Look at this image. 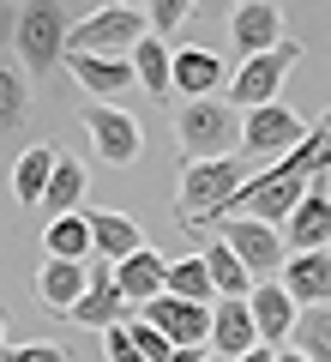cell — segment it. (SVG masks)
Instances as JSON below:
<instances>
[{
    "instance_id": "7a4b0ae2",
    "label": "cell",
    "mask_w": 331,
    "mask_h": 362,
    "mask_svg": "<svg viewBox=\"0 0 331 362\" xmlns=\"http://www.w3.org/2000/svg\"><path fill=\"white\" fill-rule=\"evenodd\" d=\"M66 37H73V13L42 0V6H25L13 18V49H18V73L42 78L54 66H66Z\"/></svg>"
},
{
    "instance_id": "4316f807",
    "label": "cell",
    "mask_w": 331,
    "mask_h": 362,
    "mask_svg": "<svg viewBox=\"0 0 331 362\" xmlns=\"http://www.w3.org/2000/svg\"><path fill=\"white\" fill-rule=\"evenodd\" d=\"M25 115H30V85H25V73H18V61L0 54V139L25 127Z\"/></svg>"
},
{
    "instance_id": "2e32d148",
    "label": "cell",
    "mask_w": 331,
    "mask_h": 362,
    "mask_svg": "<svg viewBox=\"0 0 331 362\" xmlns=\"http://www.w3.org/2000/svg\"><path fill=\"white\" fill-rule=\"evenodd\" d=\"M85 223H90V254L109 259V266H121L145 247L139 218H127V211H85Z\"/></svg>"
},
{
    "instance_id": "f1b7e54d",
    "label": "cell",
    "mask_w": 331,
    "mask_h": 362,
    "mask_svg": "<svg viewBox=\"0 0 331 362\" xmlns=\"http://www.w3.org/2000/svg\"><path fill=\"white\" fill-rule=\"evenodd\" d=\"M187 18H193L187 0H151V6H145V25H151V37H157V42H169V30H181Z\"/></svg>"
},
{
    "instance_id": "4fadbf2b",
    "label": "cell",
    "mask_w": 331,
    "mask_h": 362,
    "mask_svg": "<svg viewBox=\"0 0 331 362\" xmlns=\"http://www.w3.org/2000/svg\"><path fill=\"white\" fill-rule=\"evenodd\" d=\"M229 37H235V49H241V61L277 49L283 42V6H271V0H241L229 13Z\"/></svg>"
},
{
    "instance_id": "6da1fadb",
    "label": "cell",
    "mask_w": 331,
    "mask_h": 362,
    "mask_svg": "<svg viewBox=\"0 0 331 362\" xmlns=\"http://www.w3.org/2000/svg\"><path fill=\"white\" fill-rule=\"evenodd\" d=\"M175 139L187 151V163H217V157H241V109H229V97H205V103H181Z\"/></svg>"
},
{
    "instance_id": "5bb4252c",
    "label": "cell",
    "mask_w": 331,
    "mask_h": 362,
    "mask_svg": "<svg viewBox=\"0 0 331 362\" xmlns=\"http://www.w3.org/2000/svg\"><path fill=\"white\" fill-rule=\"evenodd\" d=\"M247 314H253V332H259V344L265 350H277L283 338L295 332V302H289V290L277 284V278H265V284H253L247 290Z\"/></svg>"
},
{
    "instance_id": "5b68a950",
    "label": "cell",
    "mask_w": 331,
    "mask_h": 362,
    "mask_svg": "<svg viewBox=\"0 0 331 362\" xmlns=\"http://www.w3.org/2000/svg\"><path fill=\"white\" fill-rule=\"evenodd\" d=\"M295 66H301V42H289L283 37L277 49H265V54H253V61H241L229 73V90H223V97H229V109H265V103H277V90H283V78L295 73Z\"/></svg>"
},
{
    "instance_id": "d6986e66",
    "label": "cell",
    "mask_w": 331,
    "mask_h": 362,
    "mask_svg": "<svg viewBox=\"0 0 331 362\" xmlns=\"http://www.w3.org/2000/svg\"><path fill=\"white\" fill-rule=\"evenodd\" d=\"M66 66H73V85L90 90V103H115V90L133 85V66L109 54H66Z\"/></svg>"
},
{
    "instance_id": "74e56055",
    "label": "cell",
    "mask_w": 331,
    "mask_h": 362,
    "mask_svg": "<svg viewBox=\"0 0 331 362\" xmlns=\"http://www.w3.org/2000/svg\"><path fill=\"white\" fill-rule=\"evenodd\" d=\"M211 362H217V356H211Z\"/></svg>"
},
{
    "instance_id": "836d02e7",
    "label": "cell",
    "mask_w": 331,
    "mask_h": 362,
    "mask_svg": "<svg viewBox=\"0 0 331 362\" xmlns=\"http://www.w3.org/2000/svg\"><path fill=\"white\" fill-rule=\"evenodd\" d=\"M271 356H277V350H265V344H253V350H247V356H235V362H271Z\"/></svg>"
},
{
    "instance_id": "d6a6232c",
    "label": "cell",
    "mask_w": 331,
    "mask_h": 362,
    "mask_svg": "<svg viewBox=\"0 0 331 362\" xmlns=\"http://www.w3.org/2000/svg\"><path fill=\"white\" fill-rule=\"evenodd\" d=\"M169 362H211V350H169Z\"/></svg>"
},
{
    "instance_id": "52a82bcc",
    "label": "cell",
    "mask_w": 331,
    "mask_h": 362,
    "mask_svg": "<svg viewBox=\"0 0 331 362\" xmlns=\"http://www.w3.org/2000/svg\"><path fill=\"white\" fill-rule=\"evenodd\" d=\"M217 242L229 247L235 259L247 266V278L253 284H265V278H277L283 272V259H289V247H283V230H271V223H259V218H217Z\"/></svg>"
},
{
    "instance_id": "f546056e",
    "label": "cell",
    "mask_w": 331,
    "mask_h": 362,
    "mask_svg": "<svg viewBox=\"0 0 331 362\" xmlns=\"http://www.w3.org/2000/svg\"><path fill=\"white\" fill-rule=\"evenodd\" d=\"M127 338H133V350H139L145 362H169V338L157 332V326H145L139 314H133V320H127Z\"/></svg>"
},
{
    "instance_id": "cb8c5ba5",
    "label": "cell",
    "mask_w": 331,
    "mask_h": 362,
    "mask_svg": "<svg viewBox=\"0 0 331 362\" xmlns=\"http://www.w3.org/2000/svg\"><path fill=\"white\" fill-rule=\"evenodd\" d=\"M49 175H54V151H49V145H30V151L13 163V199H18V206H42Z\"/></svg>"
},
{
    "instance_id": "8992f818",
    "label": "cell",
    "mask_w": 331,
    "mask_h": 362,
    "mask_svg": "<svg viewBox=\"0 0 331 362\" xmlns=\"http://www.w3.org/2000/svg\"><path fill=\"white\" fill-rule=\"evenodd\" d=\"M307 145V121L295 115L289 103H265V109H247L241 115V151L259 157V163H283L289 151H301Z\"/></svg>"
},
{
    "instance_id": "8fae6325",
    "label": "cell",
    "mask_w": 331,
    "mask_h": 362,
    "mask_svg": "<svg viewBox=\"0 0 331 362\" xmlns=\"http://www.w3.org/2000/svg\"><path fill=\"white\" fill-rule=\"evenodd\" d=\"M283 247L289 254H325L331 247V194L325 187H307L301 206L283 218Z\"/></svg>"
},
{
    "instance_id": "30bf717a",
    "label": "cell",
    "mask_w": 331,
    "mask_h": 362,
    "mask_svg": "<svg viewBox=\"0 0 331 362\" xmlns=\"http://www.w3.org/2000/svg\"><path fill=\"white\" fill-rule=\"evenodd\" d=\"M169 90L187 97V103L223 97V90H229V66L217 61L211 49H175V54H169Z\"/></svg>"
},
{
    "instance_id": "d4e9b609",
    "label": "cell",
    "mask_w": 331,
    "mask_h": 362,
    "mask_svg": "<svg viewBox=\"0 0 331 362\" xmlns=\"http://www.w3.org/2000/svg\"><path fill=\"white\" fill-rule=\"evenodd\" d=\"M42 247H49V259H73V266H85V259H90V223H85V211L54 218L49 230H42Z\"/></svg>"
},
{
    "instance_id": "603a6c76",
    "label": "cell",
    "mask_w": 331,
    "mask_h": 362,
    "mask_svg": "<svg viewBox=\"0 0 331 362\" xmlns=\"http://www.w3.org/2000/svg\"><path fill=\"white\" fill-rule=\"evenodd\" d=\"M199 259H205V278H211L217 302H223V296H229V302H247V290H253V278H247V266H241V259H235V254H229L223 242H211V247H205Z\"/></svg>"
},
{
    "instance_id": "ffe728a7",
    "label": "cell",
    "mask_w": 331,
    "mask_h": 362,
    "mask_svg": "<svg viewBox=\"0 0 331 362\" xmlns=\"http://www.w3.org/2000/svg\"><path fill=\"white\" fill-rule=\"evenodd\" d=\"M37 296H42V308H54V314L66 320V314H73V302L85 296V266H73V259H42Z\"/></svg>"
},
{
    "instance_id": "484cf974",
    "label": "cell",
    "mask_w": 331,
    "mask_h": 362,
    "mask_svg": "<svg viewBox=\"0 0 331 362\" xmlns=\"http://www.w3.org/2000/svg\"><path fill=\"white\" fill-rule=\"evenodd\" d=\"M163 296H181V302H199V308H211V302H217V290H211V278H205V259H199V254H187V259H169Z\"/></svg>"
},
{
    "instance_id": "8d00e7d4",
    "label": "cell",
    "mask_w": 331,
    "mask_h": 362,
    "mask_svg": "<svg viewBox=\"0 0 331 362\" xmlns=\"http://www.w3.org/2000/svg\"><path fill=\"white\" fill-rule=\"evenodd\" d=\"M325 254H331V247H325Z\"/></svg>"
},
{
    "instance_id": "7402d4cb",
    "label": "cell",
    "mask_w": 331,
    "mask_h": 362,
    "mask_svg": "<svg viewBox=\"0 0 331 362\" xmlns=\"http://www.w3.org/2000/svg\"><path fill=\"white\" fill-rule=\"evenodd\" d=\"M127 66H133V85H139V90H151V97H163V103H169V42L139 37V42H133V54H127Z\"/></svg>"
},
{
    "instance_id": "d590c367",
    "label": "cell",
    "mask_w": 331,
    "mask_h": 362,
    "mask_svg": "<svg viewBox=\"0 0 331 362\" xmlns=\"http://www.w3.org/2000/svg\"><path fill=\"white\" fill-rule=\"evenodd\" d=\"M0 350H6V314H0Z\"/></svg>"
},
{
    "instance_id": "ba28073f",
    "label": "cell",
    "mask_w": 331,
    "mask_h": 362,
    "mask_svg": "<svg viewBox=\"0 0 331 362\" xmlns=\"http://www.w3.org/2000/svg\"><path fill=\"white\" fill-rule=\"evenodd\" d=\"M78 121H85V133H90V151H97L109 169L139 163V151H145V127H139V115H127L121 103H90Z\"/></svg>"
},
{
    "instance_id": "9a60e30c",
    "label": "cell",
    "mask_w": 331,
    "mask_h": 362,
    "mask_svg": "<svg viewBox=\"0 0 331 362\" xmlns=\"http://www.w3.org/2000/svg\"><path fill=\"white\" fill-rule=\"evenodd\" d=\"M295 308H331V254H289L277 272Z\"/></svg>"
},
{
    "instance_id": "44dd1931",
    "label": "cell",
    "mask_w": 331,
    "mask_h": 362,
    "mask_svg": "<svg viewBox=\"0 0 331 362\" xmlns=\"http://www.w3.org/2000/svg\"><path fill=\"white\" fill-rule=\"evenodd\" d=\"M85 187H90L85 163H73V157H54L49 194H42V211H49V223H54V218H73V211H78V199H85Z\"/></svg>"
},
{
    "instance_id": "3957f363",
    "label": "cell",
    "mask_w": 331,
    "mask_h": 362,
    "mask_svg": "<svg viewBox=\"0 0 331 362\" xmlns=\"http://www.w3.org/2000/svg\"><path fill=\"white\" fill-rule=\"evenodd\" d=\"M247 181L241 157H217V163H187L181 169V187H175V206L193 230H211L223 218V206L235 199V187Z\"/></svg>"
},
{
    "instance_id": "277c9868",
    "label": "cell",
    "mask_w": 331,
    "mask_h": 362,
    "mask_svg": "<svg viewBox=\"0 0 331 362\" xmlns=\"http://www.w3.org/2000/svg\"><path fill=\"white\" fill-rule=\"evenodd\" d=\"M139 37H151V25H145V6H97V13L73 18L66 54H109V61H127Z\"/></svg>"
},
{
    "instance_id": "83f0119b",
    "label": "cell",
    "mask_w": 331,
    "mask_h": 362,
    "mask_svg": "<svg viewBox=\"0 0 331 362\" xmlns=\"http://www.w3.org/2000/svg\"><path fill=\"white\" fill-rule=\"evenodd\" d=\"M289 350H301L307 362H331V308H301L295 314Z\"/></svg>"
},
{
    "instance_id": "7c38bea8",
    "label": "cell",
    "mask_w": 331,
    "mask_h": 362,
    "mask_svg": "<svg viewBox=\"0 0 331 362\" xmlns=\"http://www.w3.org/2000/svg\"><path fill=\"white\" fill-rule=\"evenodd\" d=\"M133 302L115 290V272H102V278H85V296L73 302V314H66V326H90V332H109V326H127L133 320Z\"/></svg>"
},
{
    "instance_id": "9c48e42d",
    "label": "cell",
    "mask_w": 331,
    "mask_h": 362,
    "mask_svg": "<svg viewBox=\"0 0 331 362\" xmlns=\"http://www.w3.org/2000/svg\"><path fill=\"white\" fill-rule=\"evenodd\" d=\"M145 326H157V332L169 338V350H205L211 344V308H199V302H181V296H157L139 308Z\"/></svg>"
},
{
    "instance_id": "e575fe53",
    "label": "cell",
    "mask_w": 331,
    "mask_h": 362,
    "mask_svg": "<svg viewBox=\"0 0 331 362\" xmlns=\"http://www.w3.org/2000/svg\"><path fill=\"white\" fill-rule=\"evenodd\" d=\"M271 362H307V356H301V350H277V356H271Z\"/></svg>"
},
{
    "instance_id": "ac0fdd59",
    "label": "cell",
    "mask_w": 331,
    "mask_h": 362,
    "mask_svg": "<svg viewBox=\"0 0 331 362\" xmlns=\"http://www.w3.org/2000/svg\"><path fill=\"white\" fill-rule=\"evenodd\" d=\"M163 278H169V259L157 254V247H139L133 259H121V266H115V290L133 302V308H145V302L163 296Z\"/></svg>"
},
{
    "instance_id": "1f68e13d",
    "label": "cell",
    "mask_w": 331,
    "mask_h": 362,
    "mask_svg": "<svg viewBox=\"0 0 331 362\" xmlns=\"http://www.w3.org/2000/svg\"><path fill=\"white\" fill-rule=\"evenodd\" d=\"M102 356H109V362H145L139 350H133L127 326H109V332H102Z\"/></svg>"
},
{
    "instance_id": "e0dca14e",
    "label": "cell",
    "mask_w": 331,
    "mask_h": 362,
    "mask_svg": "<svg viewBox=\"0 0 331 362\" xmlns=\"http://www.w3.org/2000/svg\"><path fill=\"white\" fill-rule=\"evenodd\" d=\"M259 344V332H253V314H247V302H211V356L217 362H235V356H247V350Z\"/></svg>"
},
{
    "instance_id": "4dcf8cb0",
    "label": "cell",
    "mask_w": 331,
    "mask_h": 362,
    "mask_svg": "<svg viewBox=\"0 0 331 362\" xmlns=\"http://www.w3.org/2000/svg\"><path fill=\"white\" fill-rule=\"evenodd\" d=\"M0 362H66V350L61 344H6Z\"/></svg>"
}]
</instances>
